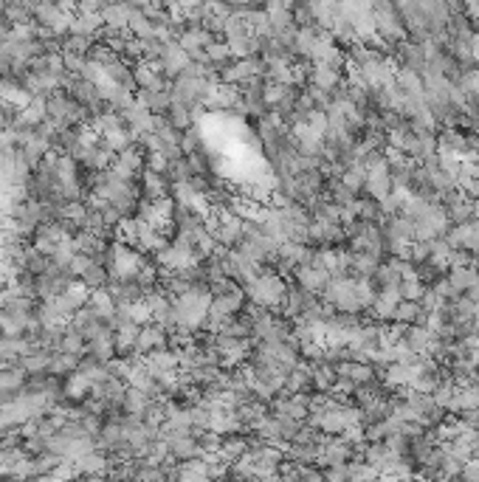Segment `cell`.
Here are the masks:
<instances>
[{
	"label": "cell",
	"mask_w": 479,
	"mask_h": 482,
	"mask_svg": "<svg viewBox=\"0 0 479 482\" xmlns=\"http://www.w3.org/2000/svg\"><path fill=\"white\" fill-rule=\"evenodd\" d=\"M161 347H170V330H167V327H161L158 322H147V324H141L138 339H135V350H138L141 356H147V353L161 350Z\"/></svg>",
	"instance_id": "1"
},
{
	"label": "cell",
	"mask_w": 479,
	"mask_h": 482,
	"mask_svg": "<svg viewBox=\"0 0 479 482\" xmlns=\"http://www.w3.org/2000/svg\"><path fill=\"white\" fill-rule=\"evenodd\" d=\"M291 280H297L302 288H307L310 294H324L327 291V285H330V280H333V274L327 271V268H316V265H299L297 271H294V277Z\"/></svg>",
	"instance_id": "2"
},
{
	"label": "cell",
	"mask_w": 479,
	"mask_h": 482,
	"mask_svg": "<svg viewBox=\"0 0 479 482\" xmlns=\"http://www.w3.org/2000/svg\"><path fill=\"white\" fill-rule=\"evenodd\" d=\"M124 116V124H127V130L135 135V141H138V135H144V133H150V130H155V113L150 111V108H144L138 99L121 113Z\"/></svg>",
	"instance_id": "3"
},
{
	"label": "cell",
	"mask_w": 479,
	"mask_h": 482,
	"mask_svg": "<svg viewBox=\"0 0 479 482\" xmlns=\"http://www.w3.org/2000/svg\"><path fill=\"white\" fill-rule=\"evenodd\" d=\"M88 353L96 356L99 362H113L116 359V339H113V327L105 324L102 333H96L91 342H88Z\"/></svg>",
	"instance_id": "4"
},
{
	"label": "cell",
	"mask_w": 479,
	"mask_h": 482,
	"mask_svg": "<svg viewBox=\"0 0 479 482\" xmlns=\"http://www.w3.org/2000/svg\"><path fill=\"white\" fill-rule=\"evenodd\" d=\"M135 99L144 105V108H150L155 116H167L170 113V108H172V91H135Z\"/></svg>",
	"instance_id": "5"
},
{
	"label": "cell",
	"mask_w": 479,
	"mask_h": 482,
	"mask_svg": "<svg viewBox=\"0 0 479 482\" xmlns=\"http://www.w3.org/2000/svg\"><path fill=\"white\" fill-rule=\"evenodd\" d=\"M130 11H133V6H130L127 0L105 3V6L99 9L102 23H105V26H113V29H130Z\"/></svg>",
	"instance_id": "6"
},
{
	"label": "cell",
	"mask_w": 479,
	"mask_h": 482,
	"mask_svg": "<svg viewBox=\"0 0 479 482\" xmlns=\"http://www.w3.org/2000/svg\"><path fill=\"white\" fill-rule=\"evenodd\" d=\"M167 446H170V454H172L178 463L180 460H192V457H200V454H203V448H200V443H197L195 434L172 437V440H167Z\"/></svg>",
	"instance_id": "7"
},
{
	"label": "cell",
	"mask_w": 479,
	"mask_h": 482,
	"mask_svg": "<svg viewBox=\"0 0 479 482\" xmlns=\"http://www.w3.org/2000/svg\"><path fill=\"white\" fill-rule=\"evenodd\" d=\"M88 307L99 316V319H110L113 316V310H116V299L110 297V291L108 288H93L91 291V297H88Z\"/></svg>",
	"instance_id": "8"
},
{
	"label": "cell",
	"mask_w": 479,
	"mask_h": 482,
	"mask_svg": "<svg viewBox=\"0 0 479 482\" xmlns=\"http://www.w3.org/2000/svg\"><path fill=\"white\" fill-rule=\"evenodd\" d=\"M448 280H451V285L460 291V294H465L468 288H474L479 282V274L474 265H460V268H448V274H445Z\"/></svg>",
	"instance_id": "9"
},
{
	"label": "cell",
	"mask_w": 479,
	"mask_h": 482,
	"mask_svg": "<svg viewBox=\"0 0 479 482\" xmlns=\"http://www.w3.org/2000/svg\"><path fill=\"white\" fill-rule=\"evenodd\" d=\"M130 31H133V37H138V40L155 37V26H153V20L144 14V9H135V6H133V11H130Z\"/></svg>",
	"instance_id": "10"
},
{
	"label": "cell",
	"mask_w": 479,
	"mask_h": 482,
	"mask_svg": "<svg viewBox=\"0 0 479 482\" xmlns=\"http://www.w3.org/2000/svg\"><path fill=\"white\" fill-rule=\"evenodd\" d=\"M445 215H448V223H451V226L471 223V220H474V200H471V198H463V200L445 206Z\"/></svg>",
	"instance_id": "11"
},
{
	"label": "cell",
	"mask_w": 479,
	"mask_h": 482,
	"mask_svg": "<svg viewBox=\"0 0 479 482\" xmlns=\"http://www.w3.org/2000/svg\"><path fill=\"white\" fill-rule=\"evenodd\" d=\"M79 280H82L91 291H93V288H105V285H108V280H110V271H108V268H105V265L93 257V262L82 271V277H79Z\"/></svg>",
	"instance_id": "12"
},
{
	"label": "cell",
	"mask_w": 479,
	"mask_h": 482,
	"mask_svg": "<svg viewBox=\"0 0 479 482\" xmlns=\"http://www.w3.org/2000/svg\"><path fill=\"white\" fill-rule=\"evenodd\" d=\"M428 342H431V333H428V327H423V324H409L406 333H403V344H406L409 350H415V353H426Z\"/></svg>",
	"instance_id": "13"
},
{
	"label": "cell",
	"mask_w": 479,
	"mask_h": 482,
	"mask_svg": "<svg viewBox=\"0 0 479 482\" xmlns=\"http://www.w3.org/2000/svg\"><path fill=\"white\" fill-rule=\"evenodd\" d=\"M76 369H79V356H73V353H65V350H57V353L51 356V366H48V372L68 378V375H73Z\"/></svg>",
	"instance_id": "14"
},
{
	"label": "cell",
	"mask_w": 479,
	"mask_h": 482,
	"mask_svg": "<svg viewBox=\"0 0 479 482\" xmlns=\"http://www.w3.org/2000/svg\"><path fill=\"white\" fill-rule=\"evenodd\" d=\"M150 395L141 392L138 386H130L127 384V392H124V412H133V415H144V409L150 406Z\"/></svg>",
	"instance_id": "15"
},
{
	"label": "cell",
	"mask_w": 479,
	"mask_h": 482,
	"mask_svg": "<svg viewBox=\"0 0 479 482\" xmlns=\"http://www.w3.org/2000/svg\"><path fill=\"white\" fill-rule=\"evenodd\" d=\"M51 350H34V353H29V356H23L20 362H23V366L29 369V375H37V372H48V366H51Z\"/></svg>",
	"instance_id": "16"
},
{
	"label": "cell",
	"mask_w": 479,
	"mask_h": 482,
	"mask_svg": "<svg viewBox=\"0 0 479 482\" xmlns=\"http://www.w3.org/2000/svg\"><path fill=\"white\" fill-rule=\"evenodd\" d=\"M167 119L172 121L178 130H189L192 124H197V121H195V113H192V108H189V105H183V102H178V99H172V108H170Z\"/></svg>",
	"instance_id": "17"
},
{
	"label": "cell",
	"mask_w": 479,
	"mask_h": 482,
	"mask_svg": "<svg viewBox=\"0 0 479 482\" xmlns=\"http://www.w3.org/2000/svg\"><path fill=\"white\" fill-rule=\"evenodd\" d=\"M62 350L65 353H73V356H85L88 353V339L82 333H76L73 327H65V336H62Z\"/></svg>",
	"instance_id": "18"
},
{
	"label": "cell",
	"mask_w": 479,
	"mask_h": 482,
	"mask_svg": "<svg viewBox=\"0 0 479 482\" xmlns=\"http://www.w3.org/2000/svg\"><path fill=\"white\" fill-rule=\"evenodd\" d=\"M341 181L347 183L350 189L361 192V189H364V181H366V167H364V161H353V164H350V167L344 170Z\"/></svg>",
	"instance_id": "19"
},
{
	"label": "cell",
	"mask_w": 479,
	"mask_h": 482,
	"mask_svg": "<svg viewBox=\"0 0 479 482\" xmlns=\"http://www.w3.org/2000/svg\"><path fill=\"white\" fill-rule=\"evenodd\" d=\"M418 302H420V307H423L426 313H434V310H440V307L445 304V302H443V297H440V294H437L431 285H426V291H423V297H420Z\"/></svg>",
	"instance_id": "20"
},
{
	"label": "cell",
	"mask_w": 479,
	"mask_h": 482,
	"mask_svg": "<svg viewBox=\"0 0 479 482\" xmlns=\"http://www.w3.org/2000/svg\"><path fill=\"white\" fill-rule=\"evenodd\" d=\"M62 62H65V71H71V73H82V71H85V65H88V54L62 51Z\"/></svg>",
	"instance_id": "21"
},
{
	"label": "cell",
	"mask_w": 479,
	"mask_h": 482,
	"mask_svg": "<svg viewBox=\"0 0 479 482\" xmlns=\"http://www.w3.org/2000/svg\"><path fill=\"white\" fill-rule=\"evenodd\" d=\"M431 257V240H412V262L418 265V262H426Z\"/></svg>",
	"instance_id": "22"
},
{
	"label": "cell",
	"mask_w": 479,
	"mask_h": 482,
	"mask_svg": "<svg viewBox=\"0 0 479 482\" xmlns=\"http://www.w3.org/2000/svg\"><path fill=\"white\" fill-rule=\"evenodd\" d=\"M471 265L477 268V274H479V251H474V260H471Z\"/></svg>",
	"instance_id": "23"
}]
</instances>
